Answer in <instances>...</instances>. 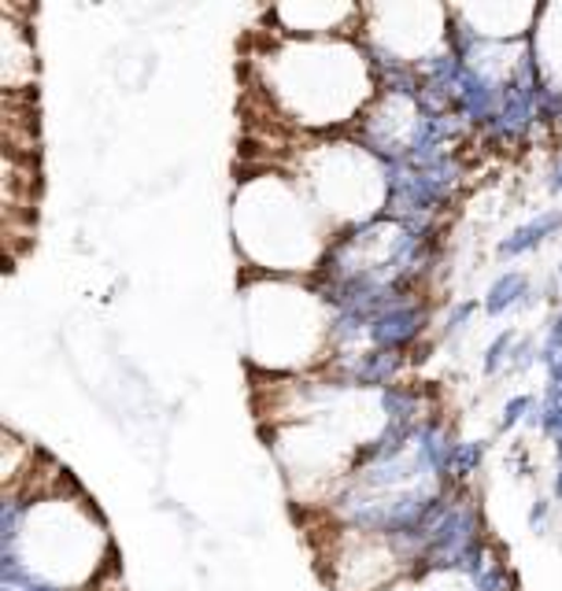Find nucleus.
I'll use <instances>...</instances> for the list:
<instances>
[{"mask_svg":"<svg viewBox=\"0 0 562 591\" xmlns=\"http://www.w3.org/2000/svg\"><path fill=\"white\" fill-rule=\"evenodd\" d=\"M425 307L419 304H407V307H396V311H385L382 318H374V326L366 329L371 333L374 347H382V352H403V347H411L414 341L422 336L425 329Z\"/></svg>","mask_w":562,"mask_h":591,"instance_id":"obj_1","label":"nucleus"},{"mask_svg":"<svg viewBox=\"0 0 562 591\" xmlns=\"http://www.w3.org/2000/svg\"><path fill=\"white\" fill-rule=\"evenodd\" d=\"M455 111L473 126H489L500 115V85L489 74L467 67L459 85H455Z\"/></svg>","mask_w":562,"mask_h":591,"instance_id":"obj_2","label":"nucleus"},{"mask_svg":"<svg viewBox=\"0 0 562 591\" xmlns=\"http://www.w3.org/2000/svg\"><path fill=\"white\" fill-rule=\"evenodd\" d=\"M414 448H419V462L425 470H433L441 477V484H452V466H455V451L459 444L452 440L448 425H441L437 418L414 425Z\"/></svg>","mask_w":562,"mask_h":591,"instance_id":"obj_3","label":"nucleus"},{"mask_svg":"<svg viewBox=\"0 0 562 591\" xmlns=\"http://www.w3.org/2000/svg\"><path fill=\"white\" fill-rule=\"evenodd\" d=\"M396 370H400V355L393 352H382V347H371L348 366V381L360 385V389H389Z\"/></svg>","mask_w":562,"mask_h":591,"instance_id":"obj_4","label":"nucleus"},{"mask_svg":"<svg viewBox=\"0 0 562 591\" xmlns=\"http://www.w3.org/2000/svg\"><path fill=\"white\" fill-rule=\"evenodd\" d=\"M562 229V211H545V215H537L532 222H526V226H518L511 237L500 240V259H515V256H526V251H532L537 245H545V240L551 234H559Z\"/></svg>","mask_w":562,"mask_h":591,"instance_id":"obj_5","label":"nucleus"},{"mask_svg":"<svg viewBox=\"0 0 562 591\" xmlns=\"http://www.w3.org/2000/svg\"><path fill=\"white\" fill-rule=\"evenodd\" d=\"M529 296V277L522 274V270H507V274H500L496 281H492V288L484 293V311L489 315H503L511 311V307L526 304Z\"/></svg>","mask_w":562,"mask_h":591,"instance_id":"obj_6","label":"nucleus"},{"mask_svg":"<svg viewBox=\"0 0 562 591\" xmlns=\"http://www.w3.org/2000/svg\"><path fill=\"white\" fill-rule=\"evenodd\" d=\"M473 584H478V591H518L515 584V574L507 569V562H500L492 551H484L481 566L473 569Z\"/></svg>","mask_w":562,"mask_h":591,"instance_id":"obj_7","label":"nucleus"},{"mask_svg":"<svg viewBox=\"0 0 562 591\" xmlns=\"http://www.w3.org/2000/svg\"><path fill=\"white\" fill-rule=\"evenodd\" d=\"M382 411L389 414V422L419 425V392L400 389V385H389V389L382 392Z\"/></svg>","mask_w":562,"mask_h":591,"instance_id":"obj_8","label":"nucleus"},{"mask_svg":"<svg viewBox=\"0 0 562 591\" xmlns=\"http://www.w3.org/2000/svg\"><path fill=\"white\" fill-rule=\"evenodd\" d=\"M515 347H518V333H515V329L500 333L496 341L489 344V352H484V374H500L503 363H511V358H515Z\"/></svg>","mask_w":562,"mask_h":591,"instance_id":"obj_9","label":"nucleus"},{"mask_svg":"<svg viewBox=\"0 0 562 591\" xmlns=\"http://www.w3.org/2000/svg\"><path fill=\"white\" fill-rule=\"evenodd\" d=\"M481 459H484V444H481V440H467V444H459V451H455V466H452V477L467 481L470 473H478Z\"/></svg>","mask_w":562,"mask_h":591,"instance_id":"obj_10","label":"nucleus"},{"mask_svg":"<svg viewBox=\"0 0 562 591\" xmlns=\"http://www.w3.org/2000/svg\"><path fill=\"white\" fill-rule=\"evenodd\" d=\"M532 414V395H515V400H507L503 406V418H500V429H515L522 418H529Z\"/></svg>","mask_w":562,"mask_h":591,"instance_id":"obj_11","label":"nucleus"},{"mask_svg":"<svg viewBox=\"0 0 562 591\" xmlns=\"http://www.w3.org/2000/svg\"><path fill=\"white\" fill-rule=\"evenodd\" d=\"M470 315H478V299H467V304H455L448 318H444V336L463 333V326L470 322Z\"/></svg>","mask_w":562,"mask_h":591,"instance_id":"obj_12","label":"nucleus"},{"mask_svg":"<svg viewBox=\"0 0 562 591\" xmlns=\"http://www.w3.org/2000/svg\"><path fill=\"white\" fill-rule=\"evenodd\" d=\"M529 525L537 529V532L548 525V503H545V499L532 503V510H529Z\"/></svg>","mask_w":562,"mask_h":591,"instance_id":"obj_13","label":"nucleus"},{"mask_svg":"<svg viewBox=\"0 0 562 591\" xmlns=\"http://www.w3.org/2000/svg\"><path fill=\"white\" fill-rule=\"evenodd\" d=\"M551 189L562 192V156L555 159V167H551Z\"/></svg>","mask_w":562,"mask_h":591,"instance_id":"obj_14","label":"nucleus"},{"mask_svg":"<svg viewBox=\"0 0 562 591\" xmlns=\"http://www.w3.org/2000/svg\"><path fill=\"white\" fill-rule=\"evenodd\" d=\"M548 336H559V341H562V311H559L555 318H551V329H548Z\"/></svg>","mask_w":562,"mask_h":591,"instance_id":"obj_15","label":"nucleus"},{"mask_svg":"<svg viewBox=\"0 0 562 591\" xmlns=\"http://www.w3.org/2000/svg\"><path fill=\"white\" fill-rule=\"evenodd\" d=\"M555 499H562V459H559V473H555Z\"/></svg>","mask_w":562,"mask_h":591,"instance_id":"obj_16","label":"nucleus"},{"mask_svg":"<svg viewBox=\"0 0 562 591\" xmlns=\"http://www.w3.org/2000/svg\"><path fill=\"white\" fill-rule=\"evenodd\" d=\"M559 270H562V267H559Z\"/></svg>","mask_w":562,"mask_h":591,"instance_id":"obj_17","label":"nucleus"}]
</instances>
